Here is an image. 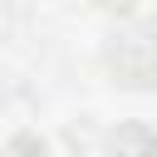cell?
Listing matches in <instances>:
<instances>
[{
	"label": "cell",
	"mask_w": 157,
	"mask_h": 157,
	"mask_svg": "<svg viewBox=\"0 0 157 157\" xmlns=\"http://www.w3.org/2000/svg\"><path fill=\"white\" fill-rule=\"evenodd\" d=\"M113 157H157V142H152V132H147V128L128 123V128H118V132H113Z\"/></svg>",
	"instance_id": "1"
}]
</instances>
